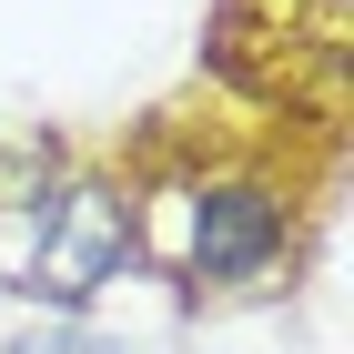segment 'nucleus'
<instances>
[{
	"mask_svg": "<svg viewBox=\"0 0 354 354\" xmlns=\"http://www.w3.org/2000/svg\"><path fill=\"white\" fill-rule=\"evenodd\" d=\"M294 263V203L273 183H203L183 203V273L213 294H263Z\"/></svg>",
	"mask_w": 354,
	"mask_h": 354,
	"instance_id": "obj_1",
	"label": "nucleus"
},
{
	"mask_svg": "<svg viewBox=\"0 0 354 354\" xmlns=\"http://www.w3.org/2000/svg\"><path fill=\"white\" fill-rule=\"evenodd\" d=\"M122 263H132V203L111 183H71L61 203H41V243L21 263V294L91 304L102 283H122Z\"/></svg>",
	"mask_w": 354,
	"mask_h": 354,
	"instance_id": "obj_2",
	"label": "nucleus"
},
{
	"mask_svg": "<svg viewBox=\"0 0 354 354\" xmlns=\"http://www.w3.org/2000/svg\"><path fill=\"white\" fill-rule=\"evenodd\" d=\"M10 354H122L111 334H91V324H41V334H21Z\"/></svg>",
	"mask_w": 354,
	"mask_h": 354,
	"instance_id": "obj_3",
	"label": "nucleus"
}]
</instances>
